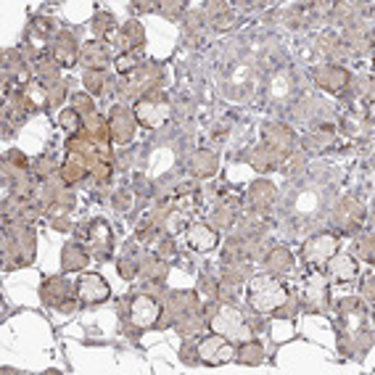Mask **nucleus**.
<instances>
[{
    "label": "nucleus",
    "instance_id": "16",
    "mask_svg": "<svg viewBox=\"0 0 375 375\" xmlns=\"http://www.w3.org/2000/svg\"><path fill=\"white\" fill-rule=\"evenodd\" d=\"M77 50H80V45H77V40L72 38V35H58L56 40V50H53V56H56L58 64L64 66H72L77 61Z\"/></svg>",
    "mask_w": 375,
    "mask_h": 375
},
{
    "label": "nucleus",
    "instance_id": "27",
    "mask_svg": "<svg viewBox=\"0 0 375 375\" xmlns=\"http://www.w3.org/2000/svg\"><path fill=\"white\" fill-rule=\"evenodd\" d=\"M135 272H138L135 262H130V259H122V262H119V275H122V278L130 281V278H135Z\"/></svg>",
    "mask_w": 375,
    "mask_h": 375
},
{
    "label": "nucleus",
    "instance_id": "7",
    "mask_svg": "<svg viewBox=\"0 0 375 375\" xmlns=\"http://www.w3.org/2000/svg\"><path fill=\"white\" fill-rule=\"evenodd\" d=\"M325 264H328V275L336 283H352L359 278V262L354 254H333Z\"/></svg>",
    "mask_w": 375,
    "mask_h": 375
},
{
    "label": "nucleus",
    "instance_id": "20",
    "mask_svg": "<svg viewBox=\"0 0 375 375\" xmlns=\"http://www.w3.org/2000/svg\"><path fill=\"white\" fill-rule=\"evenodd\" d=\"M272 198H275V188L270 183H256L251 188V204L256 209H267L272 204Z\"/></svg>",
    "mask_w": 375,
    "mask_h": 375
},
{
    "label": "nucleus",
    "instance_id": "28",
    "mask_svg": "<svg viewBox=\"0 0 375 375\" xmlns=\"http://www.w3.org/2000/svg\"><path fill=\"white\" fill-rule=\"evenodd\" d=\"M362 293H365L367 301H373V275H367V278H365V291H362Z\"/></svg>",
    "mask_w": 375,
    "mask_h": 375
},
{
    "label": "nucleus",
    "instance_id": "19",
    "mask_svg": "<svg viewBox=\"0 0 375 375\" xmlns=\"http://www.w3.org/2000/svg\"><path fill=\"white\" fill-rule=\"evenodd\" d=\"M359 217H362V207H359L357 201H352V198H347V201H344V204L336 209V219L341 222V225L359 222Z\"/></svg>",
    "mask_w": 375,
    "mask_h": 375
},
{
    "label": "nucleus",
    "instance_id": "4",
    "mask_svg": "<svg viewBox=\"0 0 375 375\" xmlns=\"http://www.w3.org/2000/svg\"><path fill=\"white\" fill-rule=\"evenodd\" d=\"M161 315V304L153 296H146V293H138L132 296L130 301V320L138 325V328H153L159 322Z\"/></svg>",
    "mask_w": 375,
    "mask_h": 375
},
{
    "label": "nucleus",
    "instance_id": "6",
    "mask_svg": "<svg viewBox=\"0 0 375 375\" xmlns=\"http://www.w3.org/2000/svg\"><path fill=\"white\" fill-rule=\"evenodd\" d=\"M338 249V235L336 233H317L312 235L310 241L304 244V259L310 264H325L336 254Z\"/></svg>",
    "mask_w": 375,
    "mask_h": 375
},
{
    "label": "nucleus",
    "instance_id": "13",
    "mask_svg": "<svg viewBox=\"0 0 375 375\" xmlns=\"http://www.w3.org/2000/svg\"><path fill=\"white\" fill-rule=\"evenodd\" d=\"M109 130L114 132V141H130L132 132H135V119H132V114L122 106H116L112 112V124H109Z\"/></svg>",
    "mask_w": 375,
    "mask_h": 375
},
{
    "label": "nucleus",
    "instance_id": "5",
    "mask_svg": "<svg viewBox=\"0 0 375 375\" xmlns=\"http://www.w3.org/2000/svg\"><path fill=\"white\" fill-rule=\"evenodd\" d=\"M198 357L207 362V365H222L227 359L235 357V349H233V341L225 336H209L198 344Z\"/></svg>",
    "mask_w": 375,
    "mask_h": 375
},
{
    "label": "nucleus",
    "instance_id": "23",
    "mask_svg": "<svg viewBox=\"0 0 375 375\" xmlns=\"http://www.w3.org/2000/svg\"><path fill=\"white\" fill-rule=\"evenodd\" d=\"M354 254H357V256H362L365 262H373V238H370V233H367L362 241H357Z\"/></svg>",
    "mask_w": 375,
    "mask_h": 375
},
{
    "label": "nucleus",
    "instance_id": "17",
    "mask_svg": "<svg viewBox=\"0 0 375 375\" xmlns=\"http://www.w3.org/2000/svg\"><path fill=\"white\" fill-rule=\"evenodd\" d=\"M85 264H87V254H85V249H80V246H66L64 249V256H61V267H64L66 272L72 270H82Z\"/></svg>",
    "mask_w": 375,
    "mask_h": 375
},
{
    "label": "nucleus",
    "instance_id": "9",
    "mask_svg": "<svg viewBox=\"0 0 375 375\" xmlns=\"http://www.w3.org/2000/svg\"><path fill=\"white\" fill-rule=\"evenodd\" d=\"M167 101L159 98V101H151V98H143L141 104L135 106V114H138V119H141L146 127H159L164 122V116H167Z\"/></svg>",
    "mask_w": 375,
    "mask_h": 375
},
{
    "label": "nucleus",
    "instance_id": "22",
    "mask_svg": "<svg viewBox=\"0 0 375 375\" xmlns=\"http://www.w3.org/2000/svg\"><path fill=\"white\" fill-rule=\"evenodd\" d=\"M267 264H270V270H275V272L288 270V264H291V254L286 251V249H275V251L270 254Z\"/></svg>",
    "mask_w": 375,
    "mask_h": 375
},
{
    "label": "nucleus",
    "instance_id": "18",
    "mask_svg": "<svg viewBox=\"0 0 375 375\" xmlns=\"http://www.w3.org/2000/svg\"><path fill=\"white\" fill-rule=\"evenodd\" d=\"M235 359L244 362V365H259L264 359V349L256 344V341H244L241 349L235 352Z\"/></svg>",
    "mask_w": 375,
    "mask_h": 375
},
{
    "label": "nucleus",
    "instance_id": "3",
    "mask_svg": "<svg viewBox=\"0 0 375 375\" xmlns=\"http://www.w3.org/2000/svg\"><path fill=\"white\" fill-rule=\"evenodd\" d=\"M109 283L98 275V272H82L80 278H77V296L82 304L87 307H93V304H101V301L109 299Z\"/></svg>",
    "mask_w": 375,
    "mask_h": 375
},
{
    "label": "nucleus",
    "instance_id": "25",
    "mask_svg": "<svg viewBox=\"0 0 375 375\" xmlns=\"http://www.w3.org/2000/svg\"><path fill=\"white\" fill-rule=\"evenodd\" d=\"M77 114H90L93 112V101L87 95H75V106H72Z\"/></svg>",
    "mask_w": 375,
    "mask_h": 375
},
{
    "label": "nucleus",
    "instance_id": "12",
    "mask_svg": "<svg viewBox=\"0 0 375 375\" xmlns=\"http://www.w3.org/2000/svg\"><path fill=\"white\" fill-rule=\"evenodd\" d=\"M304 301L310 304V307H322V301H325V293H328V283H325V275L322 272H312L304 278Z\"/></svg>",
    "mask_w": 375,
    "mask_h": 375
},
{
    "label": "nucleus",
    "instance_id": "15",
    "mask_svg": "<svg viewBox=\"0 0 375 375\" xmlns=\"http://www.w3.org/2000/svg\"><path fill=\"white\" fill-rule=\"evenodd\" d=\"M43 293H45L48 304H53V307H61V304H64L66 307V301L72 296V288H69V283L61 281V278H50V281L45 283Z\"/></svg>",
    "mask_w": 375,
    "mask_h": 375
},
{
    "label": "nucleus",
    "instance_id": "11",
    "mask_svg": "<svg viewBox=\"0 0 375 375\" xmlns=\"http://www.w3.org/2000/svg\"><path fill=\"white\" fill-rule=\"evenodd\" d=\"M185 241L190 249L196 251H212L217 244H219V230L209 225H193L190 230L185 233Z\"/></svg>",
    "mask_w": 375,
    "mask_h": 375
},
{
    "label": "nucleus",
    "instance_id": "24",
    "mask_svg": "<svg viewBox=\"0 0 375 375\" xmlns=\"http://www.w3.org/2000/svg\"><path fill=\"white\" fill-rule=\"evenodd\" d=\"M156 256H159V259H172V256H175V244H172L169 238H161L159 246H156Z\"/></svg>",
    "mask_w": 375,
    "mask_h": 375
},
{
    "label": "nucleus",
    "instance_id": "21",
    "mask_svg": "<svg viewBox=\"0 0 375 375\" xmlns=\"http://www.w3.org/2000/svg\"><path fill=\"white\" fill-rule=\"evenodd\" d=\"M190 164H193V172H196V175H214V169H217V159L209 153V151H198V153H193Z\"/></svg>",
    "mask_w": 375,
    "mask_h": 375
},
{
    "label": "nucleus",
    "instance_id": "1",
    "mask_svg": "<svg viewBox=\"0 0 375 375\" xmlns=\"http://www.w3.org/2000/svg\"><path fill=\"white\" fill-rule=\"evenodd\" d=\"M246 299L256 312L270 315V312H278L288 301V288L275 275H254L249 281V288H246Z\"/></svg>",
    "mask_w": 375,
    "mask_h": 375
},
{
    "label": "nucleus",
    "instance_id": "14",
    "mask_svg": "<svg viewBox=\"0 0 375 375\" xmlns=\"http://www.w3.org/2000/svg\"><path fill=\"white\" fill-rule=\"evenodd\" d=\"M317 82L322 87H328V90H341L344 85L349 82V75L336 64H325L317 69Z\"/></svg>",
    "mask_w": 375,
    "mask_h": 375
},
{
    "label": "nucleus",
    "instance_id": "10",
    "mask_svg": "<svg viewBox=\"0 0 375 375\" xmlns=\"http://www.w3.org/2000/svg\"><path fill=\"white\" fill-rule=\"evenodd\" d=\"M109 45H106L104 40H90V43H85L82 50H80V58H82L85 66H90L93 72H104V66L109 64Z\"/></svg>",
    "mask_w": 375,
    "mask_h": 375
},
{
    "label": "nucleus",
    "instance_id": "2",
    "mask_svg": "<svg viewBox=\"0 0 375 375\" xmlns=\"http://www.w3.org/2000/svg\"><path fill=\"white\" fill-rule=\"evenodd\" d=\"M209 325H212L214 333L230 338V341H249V338H251V328L246 325L244 315L238 310H233V307H219V310L212 315Z\"/></svg>",
    "mask_w": 375,
    "mask_h": 375
},
{
    "label": "nucleus",
    "instance_id": "26",
    "mask_svg": "<svg viewBox=\"0 0 375 375\" xmlns=\"http://www.w3.org/2000/svg\"><path fill=\"white\" fill-rule=\"evenodd\" d=\"M116 66H119V72H132V69H138V58L132 56V53H122Z\"/></svg>",
    "mask_w": 375,
    "mask_h": 375
},
{
    "label": "nucleus",
    "instance_id": "8",
    "mask_svg": "<svg viewBox=\"0 0 375 375\" xmlns=\"http://www.w3.org/2000/svg\"><path fill=\"white\" fill-rule=\"evenodd\" d=\"M87 238H90V249L98 254V259H109L114 249V238L112 230L104 219H93L90 222V230H87Z\"/></svg>",
    "mask_w": 375,
    "mask_h": 375
}]
</instances>
